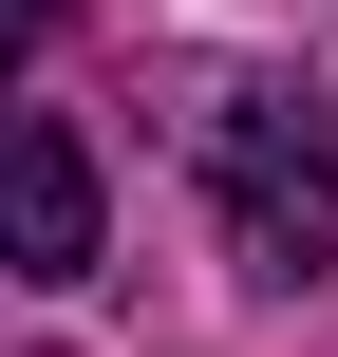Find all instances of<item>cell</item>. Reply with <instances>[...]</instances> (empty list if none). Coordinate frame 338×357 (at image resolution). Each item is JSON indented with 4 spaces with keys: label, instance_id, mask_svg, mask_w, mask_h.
<instances>
[{
    "label": "cell",
    "instance_id": "obj_1",
    "mask_svg": "<svg viewBox=\"0 0 338 357\" xmlns=\"http://www.w3.org/2000/svg\"><path fill=\"white\" fill-rule=\"evenodd\" d=\"M188 169L226 188L245 282H320V245H338V132H320V94H282V75H188Z\"/></svg>",
    "mask_w": 338,
    "mask_h": 357
},
{
    "label": "cell",
    "instance_id": "obj_2",
    "mask_svg": "<svg viewBox=\"0 0 338 357\" xmlns=\"http://www.w3.org/2000/svg\"><path fill=\"white\" fill-rule=\"evenodd\" d=\"M0 226H19V282H75L94 264V151H75V113H19L0 132Z\"/></svg>",
    "mask_w": 338,
    "mask_h": 357
},
{
    "label": "cell",
    "instance_id": "obj_3",
    "mask_svg": "<svg viewBox=\"0 0 338 357\" xmlns=\"http://www.w3.org/2000/svg\"><path fill=\"white\" fill-rule=\"evenodd\" d=\"M19 38H56V0H19Z\"/></svg>",
    "mask_w": 338,
    "mask_h": 357
}]
</instances>
